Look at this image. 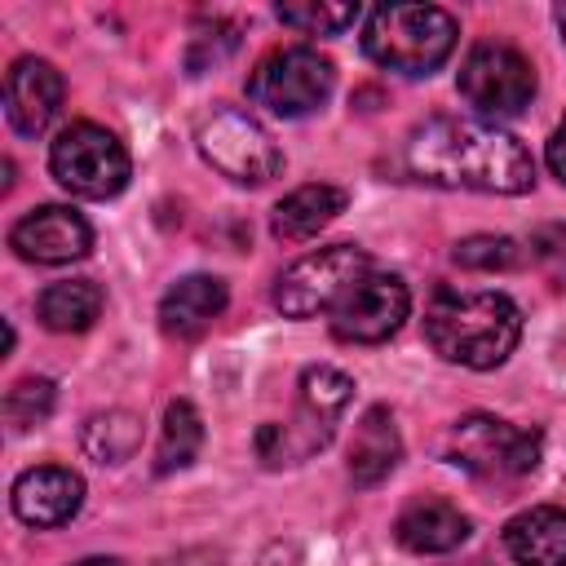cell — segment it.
Masks as SVG:
<instances>
[{
  "label": "cell",
  "instance_id": "obj_1",
  "mask_svg": "<svg viewBox=\"0 0 566 566\" xmlns=\"http://www.w3.org/2000/svg\"><path fill=\"white\" fill-rule=\"evenodd\" d=\"M402 168L416 181L447 190L526 195L535 186L531 150L509 128L464 115H433L416 124L402 142Z\"/></svg>",
  "mask_w": 566,
  "mask_h": 566
},
{
  "label": "cell",
  "instance_id": "obj_2",
  "mask_svg": "<svg viewBox=\"0 0 566 566\" xmlns=\"http://www.w3.org/2000/svg\"><path fill=\"white\" fill-rule=\"evenodd\" d=\"M424 340L455 367L491 371L517 349L522 310L495 287H438L424 305Z\"/></svg>",
  "mask_w": 566,
  "mask_h": 566
},
{
  "label": "cell",
  "instance_id": "obj_3",
  "mask_svg": "<svg viewBox=\"0 0 566 566\" xmlns=\"http://www.w3.org/2000/svg\"><path fill=\"white\" fill-rule=\"evenodd\" d=\"M460 40V22L438 4H380L367 13L363 53L407 80L433 75Z\"/></svg>",
  "mask_w": 566,
  "mask_h": 566
},
{
  "label": "cell",
  "instance_id": "obj_4",
  "mask_svg": "<svg viewBox=\"0 0 566 566\" xmlns=\"http://www.w3.org/2000/svg\"><path fill=\"white\" fill-rule=\"evenodd\" d=\"M49 172L57 177L62 190L80 195V199H111L128 186L133 159L124 150V142L88 119L66 124L53 146H49Z\"/></svg>",
  "mask_w": 566,
  "mask_h": 566
},
{
  "label": "cell",
  "instance_id": "obj_5",
  "mask_svg": "<svg viewBox=\"0 0 566 566\" xmlns=\"http://www.w3.org/2000/svg\"><path fill=\"white\" fill-rule=\"evenodd\" d=\"M539 447H544V438L535 429L509 424L486 411L460 416L442 438V455L451 464H460L473 478H495V482L531 473L539 464Z\"/></svg>",
  "mask_w": 566,
  "mask_h": 566
},
{
  "label": "cell",
  "instance_id": "obj_6",
  "mask_svg": "<svg viewBox=\"0 0 566 566\" xmlns=\"http://www.w3.org/2000/svg\"><path fill=\"white\" fill-rule=\"evenodd\" d=\"M332 88H336V66L305 44L270 49L248 75V97L279 119H301L318 111L332 97Z\"/></svg>",
  "mask_w": 566,
  "mask_h": 566
},
{
  "label": "cell",
  "instance_id": "obj_7",
  "mask_svg": "<svg viewBox=\"0 0 566 566\" xmlns=\"http://www.w3.org/2000/svg\"><path fill=\"white\" fill-rule=\"evenodd\" d=\"M195 146L199 155L230 181L239 186H265L270 177L283 172V150L270 137V128L261 119H252L239 106H217L199 119L195 128Z\"/></svg>",
  "mask_w": 566,
  "mask_h": 566
},
{
  "label": "cell",
  "instance_id": "obj_8",
  "mask_svg": "<svg viewBox=\"0 0 566 566\" xmlns=\"http://www.w3.org/2000/svg\"><path fill=\"white\" fill-rule=\"evenodd\" d=\"M455 88L478 111V119L495 124V119H509V115L531 106V97H535V66H531L526 53H517L504 40H478L464 53V62H460Z\"/></svg>",
  "mask_w": 566,
  "mask_h": 566
},
{
  "label": "cell",
  "instance_id": "obj_9",
  "mask_svg": "<svg viewBox=\"0 0 566 566\" xmlns=\"http://www.w3.org/2000/svg\"><path fill=\"white\" fill-rule=\"evenodd\" d=\"M371 270L367 248L358 243H332L318 252H305L301 261H292L279 279H274V310L283 318H314V314H332V305Z\"/></svg>",
  "mask_w": 566,
  "mask_h": 566
},
{
  "label": "cell",
  "instance_id": "obj_10",
  "mask_svg": "<svg viewBox=\"0 0 566 566\" xmlns=\"http://www.w3.org/2000/svg\"><path fill=\"white\" fill-rule=\"evenodd\" d=\"M349 398H354V380L340 367H327V363L305 367L301 371V407H296V420L292 424H265L261 429V447L279 442V451H274L270 464L287 460V455L318 451L332 438V429H336L340 411L349 407Z\"/></svg>",
  "mask_w": 566,
  "mask_h": 566
},
{
  "label": "cell",
  "instance_id": "obj_11",
  "mask_svg": "<svg viewBox=\"0 0 566 566\" xmlns=\"http://www.w3.org/2000/svg\"><path fill=\"white\" fill-rule=\"evenodd\" d=\"M411 314V292L389 270H367L336 305H332V332L345 345H380L389 340L402 318Z\"/></svg>",
  "mask_w": 566,
  "mask_h": 566
},
{
  "label": "cell",
  "instance_id": "obj_12",
  "mask_svg": "<svg viewBox=\"0 0 566 566\" xmlns=\"http://www.w3.org/2000/svg\"><path fill=\"white\" fill-rule=\"evenodd\" d=\"M9 248L22 261H35V265H71V261L88 256L93 226L66 203H40V208H31L27 217L13 221Z\"/></svg>",
  "mask_w": 566,
  "mask_h": 566
},
{
  "label": "cell",
  "instance_id": "obj_13",
  "mask_svg": "<svg viewBox=\"0 0 566 566\" xmlns=\"http://www.w3.org/2000/svg\"><path fill=\"white\" fill-rule=\"evenodd\" d=\"M62 93H66V84H62V71L53 62L18 57L4 75V115H9L13 133L40 137L53 124V115L62 106Z\"/></svg>",
  "mask_w": 566,
  "mask_h": 566
},
{
  "label": "cell",
  "instance_id": "obj_14",
  "mask_svg": "<svg viewBox=\"0 0 566 566\" xmlns=\"http://www.w3.org/2000/svg\"><path fill=\"white\" fill-rule=\"evenodd\" d=\"M13 513L18 522L35 526V531H53L62 522H71L84 504V478L62 469V464H35L27 473H18L13 482Z\"/></svg>",
  "mask_w": 566,
  "mask_h": 566
},
{
  "label": "cell",
  "instance_id": "obj_15",
  "mask_svg": "<svg viewBox=\"0 0 566 566\" xmlns=\"http://www.w3.org/2000/svg\"><path fill=\"white\" fill-rule=\"evenodd\" d=\"M394 539L407 553H420V557L451 553V548H460L469 539V517L442 495H416L394 517Z\"/></svg>",
  "mask_w": 566,
  "mask_h": 566
},
{
  "label": "cell",
  "instance_id": "obj_16",
  "mask_svg": "<svg viewBox=\"0 0 566 566\" xmlns=\"http://www.w3.org/2000/svg\"><path fill=\"white\" fill-rule=\"evenodd\" d=\"M230 292L212 274H186L159 296V327L177 340H195L212 327V318L226 310Z\"/></svg>",
  "mask_w": 566,
  "mask_h": 566
},
{
  "label": "cell",
  "instance_id": "obj_17",
  "mask_svg": "<svg viewBox=\"0 0 566 566\" xmlns=\"http://www.w3.org/2000/svg\"><path fill=\"white\" fill-rule=\"evenodd\" d=\"M504 548L517 566H566V509L535 504L504 522Z\"/></svg>",
  "mask_w": 566,
  "mask_h": 566
},
{
  "label": "cell",
  "instance_id": "obj_18",
  "mask_svg": "<svg viewBox=\"0 0 566 566\" xmlns=\"http://www.w3.org/2000/svg\"><path fill=\"white\" fill-rule=\"evenodd\" d=\"M398 455H402V438H398L394 411L380 407V402L367 407L354 424V438H349V478H354V486L385 482L398 469Z\"/></svg>",
  "mask_w": 566,
  "mask_h": 566
},
{
  "label": "cell",
  "instance_id": "obj_19",
  "mask_svg": "<svg viewBox=\"0 0 566 566\" xmlns=\"http://www.w3.org/2000/svg\"><path fill=\"white\" fill-rule=\"evenodd\" d=\"M349 195L340 186H327V181H310V186H296L292 195H283L274 203V217H270V230L279 243H305L314 239L323 226H332L340 212H345Z\"/></svg>",
  "mask_w": 566,
  "mask_h": 566
},
{
  "label": "cell",
  "instance_id": "obj_20",
  "mask_svg": "<svg viewBox=\"0 0 566 566\" xmlns=\"http://www.w3.org/2000/svg\"><path fill=\"white\" fill-rule=\"evenodd\" d=\"M106 296L93 279H62V283H49L40 296H35V318L49 327V332H84L97 323Z\"/></svg>",
  "mask_w": 566,
  "mask_h": 566
},
{
  "label": "cell",
  "instance_id": "obj_21",
  "mask_svg": "<svg viewBox=\"0 0 566 566\" xmlns=\"http://www.w3.org/2000/svg\"><path fill=\"white\" fill-rule=\"evenodd\" d=\"M203 447V420L195 411V402L186 398H172L164 407V429H159V451H155V469L159 473H172V469H186Z\"/></svg>",
  "mask_w": 566,
  "mask_h": 566
},
{
  "label": "cell",
  "instance_id": "obj_22",
  "mask_svg": "<svg viewBox=\"0 0 566 566\" xmlns=\"http://www.w3.org/2000/svg\"><path fill=\"white\" fill-rule=\"evenodd\" d=\"M142 447V420L133 411H97L84 424V451L97 464H124Z\"/></svg>",
  "mask_w": 566,
  "mask_h": 566
},
{
  "label": "cell",
  "instance_id": "obj_23",
  "mask_svg": "<svg viewBox=\"0 0 566 566\" xmlns=\"http://www.w3.org/2000/svg\"><path fill=\"white\" fill-rule=\"evenodd\" d=\"M53 402H57V389H53L49 376H22L4 394V420H9L13 433H22L31 424H44L49 411H53Z\"/></svg>",
  "mask_w": 566,
  "mask_h": 566
},
{
  "label": "cell",
  "instance_id": "obj_24",
  "mask_svg": "<svg viewBox=\"0 0 566 566\" xmlns=\"http://www.w3.org/2000/svg\"><path fill=\"white\" fill-rule=\"evenodd\" d=\"M283 27L301 31V35H336L345 27L358 22V4H318V0H305V4H279L274 9Z\"/></svg>",
  "mask_w": 566,
  "mask_h": 566
},
{
  "label": "cell",
  "instance_id": "obj_25",
  "mask_svg": "<svg viewBox=\"0 0 566 566\" xmlns=\"http://www.w3.org/2000/svg\"><path fill=\"white\" fill-rule=\"evenodd\" d=\"M451 256H455V265L478 270V274H495V270L522 265V248H517V239H509V234H469V239L455 243Z\"/></svg>",
  "mask_w": 566,
  "mask_h": 566
},
{
  "label": "cell",
  "instance_id": "obj_26",
  "mask_svg": "<svg viewBox=\"0 0 566 566\" xmlns=\"http://www.w3.org/2000/svg\"><path fill=\"white\" fill-rule=\"evenodd\" d=\"M531 256L553 279V287H566V226H539L531 234Z\"/></svg>",
  "mask_w": 566,
  "mask_h": 566
},
{
  "label": "cell",
  "instance_id": "obj_27",
  "mask_svg": "<svg viewBox=\"0 0 566 566\" xmlns=\"http://www.w3.org/2000/svg\"><path fill=\"white\" fill-rule=\"evenodd\" d=\"M544 159H548V168H553V177L566 186V119L553 128V137H548V150H544Z\"/></svg>",
  "mask_w": 566,
  "mask_h": 566
},
{
  "label": "cell",
  "instance_id": "obj_28",
  "mask_svg": "<svg viewBox=\"0 0 566 566\" xmlns=\"http://www.w3.org/2000/svg\"><path fill=\"white\" fill-rule=\"evenodd\" d=\"M75 566H119L115 557H84V562H75Z\"/></svg>",
  "mask_w": 566,
  "mask_h": 566
},
{
  "label": "cell",
  "instance_id": "obj_29",
  "mask_svg": "<svg viewBox=\"0 0 566 566\" xmlns=\"http://www.w3.org/2000/svg\"><path fill=\"white\" fill-rule=\"evenodd\" d=\"M557 27H562V40H566V4L557 9Z\"/></svg>",
  "mask_w": 566,
  "mask_h": 566
}]
</instances>
